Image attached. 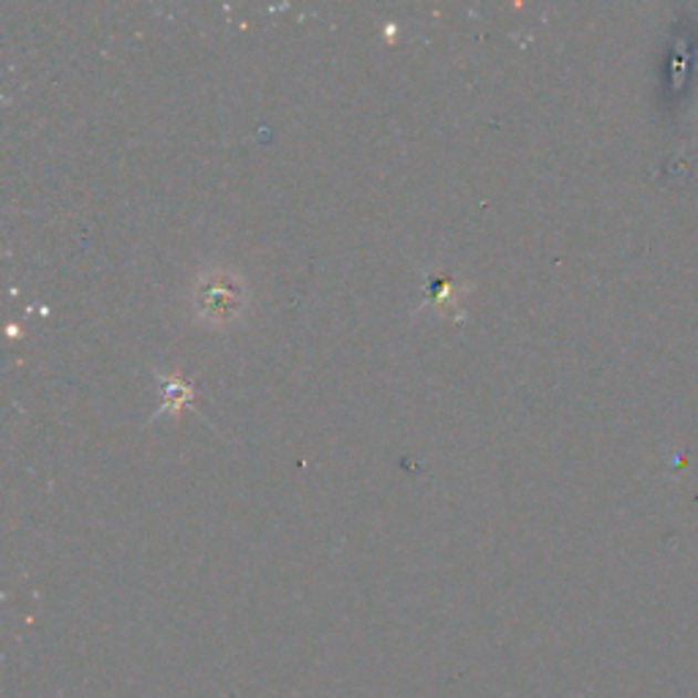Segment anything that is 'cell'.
<instances>
[{"mask_svg":"<svg viewBox=\"0 0 698 698\" xmlns=\"http://www.w3.org/2000/svg\"><path fill=\"white\" fill-rule=\"evenodd\" d=\"M235 303H238V292L232 290V284H225L221 281L219 290L216 287H208V290L202 292V309L205 311H213V314H225V311L235 309Z\"/></svg>","mask_w":698,"mask_h":698,"instance_id":"6da1fadb","label":"cell"}]
</instances>
